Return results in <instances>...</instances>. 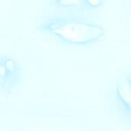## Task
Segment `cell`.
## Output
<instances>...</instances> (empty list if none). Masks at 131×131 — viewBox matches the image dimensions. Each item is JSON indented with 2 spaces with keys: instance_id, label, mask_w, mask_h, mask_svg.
<instances>
[{
  "instance_id": "obj_1",
  "label": "cell",
  "mask_w": 131,
  "mask_h": 131,
  "mask_svg": "<svg viewBox=\"0 0 131 131\" xmlns=\"http://www.w3.org/2000/svg\"><path fill=\"white\" fill-rule=\"evenodd\" d=\"M35 30L61 47L87 49L99 46L106 35V28L99 19L72 15L43 14L37 18Z\"/></svg>"
},
{
  "instance_id": "obj_2",
  "label": "cell",
  "mask_w": 131,
  "mask_h": 131,
  "mask_svg": "<svg viewBox=\"0 0 131 131\" xmlns=\"http://www.w3.org/2000/svg\"><path fill=\"white\" fill-rule=\"evenodd\" d=\"M106 0H51L43 15H72L98 19Z\"/></svg>"
},
{
  "instance_id": "obj_3",
  "label": "cell",
  "mask_w": 131,
  "mask_h": 131,
  "mask_svg": "<svg viewBox=\"0 0 131 131\" xmlns=\"http://www.w3.org/2000/svg\"><path fill=\"white\" fill-rule=\"evenodd\" d=\"M23 66L19 59L11 54L0 57V86L6 93L18 92L23 84Z\"/></svg>"
},
{
  "instance_id": "obj_4",
  "label": "cell",
  "mask_w": 131,
  "mask_h": 131,
  "mask_svg": "<svg viewBox=\"0 0 131 131\" xmlns=\"http://www.w3.org/2000/svg\"><path fill=\"white\" fill-rule=\"evenodd\" d=\"M110 104L115 110L131 116V74L127 72L123 78H117L111 88Z\"/></svg>"
}]
</instances>
